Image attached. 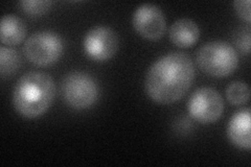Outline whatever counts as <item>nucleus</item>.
<instances>
[{"label": "nucleus", "mask_w": 251, "mask_h": 167, "mask_svg": "<svg viewBox=\"0 0 251 167\" xmlns=\"http://www.w3.org/2000/svg\"><path fill=\"white\" fill-rule=\"evenodd\" d=\"M169 35L173 44L180 48H187L197 43L200 37V28L194 20L181 18L171 25Z\"/></svg>", "instance_id": "10"}, {"label": "nucleus", "mask_w": 251, "mask_h": 167, "mask_svg": "<svg viewBox=\"0 0 251 167\" xmlns=\"http://www.w3.org/2000/svg\"><path fill=\"white\" fill-rule=\"evenodd\" d=\"M64 50L59 35L50 30H40L29 36L23 46L25 58L35 65L49 66L56 63Z\"/></svg>", "instance_id": "5"}, {"label": "nucleus", "mask_w": 251, "mask_h": 167, "mask_svg": "<svg viewBox=\"0 0 251 167\" xmlns=\"http://www.w3.org/2000/svg\"><path fill=\"white\" fill-rule=\"evenodd\" d=\"M21 66L20 54L10 47H0V74L2 78L14 75Z\"/></svg>", "instance_id": "12"}, {"label": "nucleus", "mask_w": 251, "mask_h": 167, "mask_svg": "<svg viewBox=\"0 0 251 167\" xmlns=\"http://www.w3.org/2000/svg\"><path fill=\"white\" fill-rule=\"evenodd\" d=\"M56 97V84L50 75L40 71H29L16 83L13 105L27 119H35L49 110Z\"/></svg>", "instance_id": "2"}, {"label": "nucleus", "mask_w": 251, "mask_h": 167, "mask_svg": "<svg viewBox=\"0 0 251 167\" xmlns=\"http://www.w3.org/2000/svg\"><path fill=\"white\" fill-rule=\"evenodd\" d=\"M235 43L239 48L244 53L250 52V30L249 29H241L235 34Z\"/></svg>", "instance_id": "15"}, {"label": "nucleus", "mask_w": 251, "mask_h": 167, "mask_svg": "<svg viewBox=\"0 0 251 167\" xmlns=\"http://www.w3.org/2000/svg\"><path fill=\"white\" fill-rule=\"evenodd\" d=\"M19 5L22 11L27 15L38 17V16H43L50 11L52 1H49V0H22L19 2Z\"/></svg>", "instance_id": "14"}, {"label": "nucleus", "mask_w": 251, "mask_h": 167, "mask_svg": "<svg viewBox=\"0 0 251 167\" xmlns=\"http://www.w3.org/2000/svg\"><path fill=\"white\" fill-rule=\"evenodd\" d=\"M195 81L193 60L184 52L164 54L149 68L145 88L148 96L160 105L181 99Z\"/></svg>", "instance_id": "1"}, {"label": "nucleus", "mask_w": 251, "mask_h": 167, "mask_svg": "<svg viewBox=\"0 0 251 167\" xmlns=\"http://www.w3.org/2000/svg\"><path fill=\"white\" fill-rule=\"evenodd\" d=\"M62 97L67 105L75 110L88 109L99 97V87L93 76L83 71H72L63 78Z\"/></svg>", "instance_id": "4"}, {"label": "nucleus", "mask_w": 251, "mask_h": 167, "mask_svg": "<svg viewBox=\"0 0 251 167\" xmlns=\"http://www.w3.org/2000/svg\"><path fill=\"white\" fill-rule=\"evenodd\" d=\"M226 98L233 106H242L250 98V89L244 82H232L226 88Z\"/></svg>", "instance_id": "13"}, {"label": "nucleus", "mask_w": 251, "mask_h": 167, "mask_svg": "<svg viewBox=\"0 0 251 167\" xmlns=\"http://www.w3.org/2000/svg\"><path fill=\"white\" fill-rule=\"evenodd\" d=\"M83 46L90 59L105 62L113 58L119 50L120 39L112 28L98 25L88 30L84 38Z\"/></svg>", "instance_id": "7"}, {"label": "nucleus", "mask_w": 251, "mask_h": 167, "mask_svg": "<svg viewBox=\"0 0 251 167\" xmlns=\"http://www.w3.org/2000/svg\"><path fill=\"white\" fill-rule=\"evenodd\" d=\"M191 117L203 124L219 120L224 112V100L217 90L202 87L196 90L187 103Z\"/></svg>", "instance_id": "6"}, {"label": "nucleus", "mask_w": 251, "mask_h": 167, "mask_svg": "<svg viewBox=\"0 0 251 167\" xmlns=\"http://www.w3.org/2000/svg\"><path fill=\"white\" fill-rule=\"evenodd\" d=\"M197 64L206 74L222 78L234 72L239 65V54L224 41H211L204 44L197 52Z\"/></svg>", "instance_id": "3"}, {"label": "nucleus", "mask_w": 251, "mask_h": 167, "mask_svg": "<svg viewBox=\"0 0 251 167\" xmlns=\"http://www.w3.org/2000/svg\"><path fill=\"white\" fill-rule=\"evenodd\" d=\"M233 7L240 17L245 20L247 23H250V1L249 0H238L233 2Z\"/></svg>", "instance_id": "16"}, {"label": "nucleus", "mask_w": 251, "mask_h": 167, "mask_svg": "<svg viewBox=\"0 0 251 167\" xmlns=\"http://www.w3.org/2000/svg\"><path fill=\"white\" fill-rule=\"evenodd\" d=\"M132 24L137 33L151 41L161 39L167 30V21L161 9L156 4L139 5L133 14Z\"/></svg>", "instance_id": "8"}, {"label": "nucleus", "mask_w": 251, "mask_h": 167, "mask_svg": "<svg viewBox=\"0 0 251 167\" xmlns=\"http://www.w3.org/2000/svg\"><path fill=\"white\" fill-rule=\"evenodd\" d=\"M227 136L232 144L240 148L250 149V110L245 109L235 113L227 125Z\"/></svg>", "instance_id": "9"}, {"label": "nucleus", "mask_w": 251, "mask_h": 167, "mask_svg": "<svg viewBox=\"0 0 251 167\" xmlns=\"http://www.w3.org/2000/svg\"><path fill=\"white\" fill-rule=\"evenodd\" d=\"M27 28L25 21L14 14L4 15L0 23V40L6 46L20 44L25 39Z\"/></svg>", "instance_id": "11"}]
</instances>
